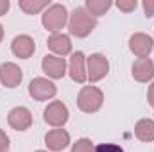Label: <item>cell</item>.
Instances as JSON below:
<instances>
[{
    "instance_id": "cell-15",
    "label": "cell",
    "mask_w": 154,
    "mask_h": 152,
    "mask_svg": "<svg viewBox=\"0 0 154 152\" xmlns=\"http://www.w3.org/2000/svg\"><path fill=\"white\" fill-rule=\"evenodd\" d=\"M47 47L54 54H59V56H66V54L72 52V41H70V38L66 34H61V32H56V34L48 36Z\"/></svg>"
},
{
    "instance_id": "cell-26",
    "label": "cell",
    "mask_w": 154,
    "mask_h": 152,
    "mask_svg": "<svg viewBox=\"0 0 154 152\" xmlns=\"http://www.w3.org/2000/svg\"><path fill=\"white\" fill-rule=\"evenodd\" d=\"M2 38H4V27L0 25V41H2Z\"/></svg>"
},
{
    "instance_id": "cell-11",
    "label": "cell",
    "mask_w": 154,
    "mask_h": 152,
    "mask_svg": "<svg viewBox=\"0 0 154 152\" xmlns=\"http://www.w3.org/2000/svg\"><path fill=\"white\" fill-rule=\"evenodd\" d=\"M70 143V134L65 129H52L45 134V145L48 147V150L61 152L65 150Z\"/></svg>"
},
{
    "instance_id": "cell-9",
    "label": "cell",
    "mask_w": 154,
    "mask_h": 152,
    "mask_svg": "<svg viewBox=\"0 0 154 152\" xmlns=\"http://www.w3.org/2000/svg\"><path fill=\"white\" fill-rule=\"evenodd\" d=\"M22 79H23V72L14 63H2L0 65V82L5 88H16L22 82Z\"/></svg>"
},
{
    "instance_id": "cell-14",
    "label": "cell",
    "mask_w": 154,
    "mask_h": 152,
    "mask_svg": "<svg viewBox=\"0 0 154 152\" xmlns=\"http://www.w3.org/2000/svg\"><path fill=\"white\" fill-rule=\"evenodd\" d=\"M70 77L79 84H82L88 75H86V57L82 52H75L70 57Z\"/></svg>"
},
{
    "instance_id": "cell-21",
    "label": "cell",
    "mask_w": 154,
    "mask_h": 152,
    "mask_svg": "<svg viewBox=\"0 0 154 152\" xmlns=\"http://www.w3.org/2000/svg\"><path fill=\"white\" fill-rule=\"evenodd\" d=\"M95 152H124V149L115 143H100L95 147Z\"/></svg>"
},
{
    "instance_id": "cell-1",
    "label": "cell",
    "mask_w": 154,
    "mask_h": 152,
    "mask_svg": "<svg viewBox=\"0 0 154 152\" xmlns=\"http://www.w3.org/2000/svg\"><path fill=\"white\" fill-rule=\"evenodd\" d=\"M68 27H70V34L77 36V38H86L88 34L93 32V29L97 27V18L91 16L86 7H75L70 14V22H68Z\"/></svg>"
},
{
    "instance_id": "cell-19",
    "label": "cell",
    "mask_w": 154,
    "mask_h": 152,
    "mask_svg": "<svg viewBox=\"0 0 154 152\" xmlns=\"http://www.w3.org/2000/svg\"><path fill=\"white\" fill-rule=\"evenodd\" d=\"M72 152H95V147L88 138H81L72 145Z\"/></svg>"
},
{
    "instance_id": "cell-12",
    "label": "cell",
    "mask_w": 154,
    "mask_h": 152,
    "mask_svg": "<svg viewBox=\"0 0 154 152\" xmlns=\"http://www.w3.org/2000/svg\"><path fill=\"white\" fill-rule=\"evenodd\" d=\"M11 50L16 57L20 59H29L34 50H36V45H34V39L27 34H22V36H16L11 43Z\"/></svg>"
},
{
    "instance_id": "cell-16",
    "label": "cell",
    "mask_w": 154,
    "mask_h": 152,
    "mask_svg": "<svg viewBox=\"0 0 154 152\" xmlns=\"http://www.w3.org/2000/svg\"><path fill=\"white\" fill-rule=\"evenodd\" d=\"M134 134L140 141H152L154 140V122L149 118H143L136 123Z\"/></svg>"
},
{
    "instance_id": "cell-6",
    "label": "cell",
    "mask_w": 154,
    "mask_h": 152,
    "mask_svg": "<svg viewBox=\"0 0 154 152\" xmlns=\"http://www.w3.org/2000/svg\"><path fill=\"white\" fill-rule=\"evenodd\" d=\"M57 93V88L52 81L43 79V77H36L29 82V95L34 100H48Z\"/></svg>"
},
{
    "instance_id": "cell-5",
    "label": "cell",
    "mask_w": 154,
    "mask_h": 152,
    "mask_svg": "<svg viewBox=\"0 0 154 152\" xmlns=\"http://www.w3.org/2000/svg\"><path fill=\"white\" fill-rule=\"evenodd\" d=\"M68 108L63 104V102H59V100H54V102H50L47 108H45V111H43V118H45V122L48 123V125H52V127H63L66 122H68Z\"/></svg>"
},
{
    "instance_id": "cell-7",
    "label": "cell",
    "mask_w": 154,
    "mask_h": 152,
    "mask_svg": "<svg viewBox=\"0 0 154 152\" xmlns=\"http://www.w3.org/2000/svg\"><path fill=\"white\" fill-rule=\"evenodd\" d=\"M129 48H131V52H133L136 57L143 59V57H147V56L152 52L154 41H152L151 36H147V34H143V32H136V34H133L131 39H129Z\"/></svg>"
},
{
    "instance_id": "cell-3",
    "label": "cell",
    "mask_w": 154,
    "mask_h": 152,
    "mask_svg": "<svg viewBox=\"0 0 154 152\" xmlns=\"http://www.w3.org/2000/svg\"><path fill=\"white\" fill-rule=\"evenodd\" d=\"M102 102H104V95L95 86H84L79 91V95H77V106L84 113H95V111H99L102 108Z\"/></svg>"
},
{
    "instance_id": "cell-18",
    "label": "cell",
    "mask_w": 154,
    "mask_h": 152,
    "mask_svg": "<svg viewBox=\"0 0 154 152\" xmlns=\"http://www.w3.org/2000/svg\"><path fill=\"white\" fill-rule=\"evenodd\" d=\"M111 7V0H86V11L91 16H102Z\"/></svg>"
},
{
    "instance_id": "cell-23",
    "label": "cell",
    "mask_w": 154,
    "mask_h": 152,
    "mask_svg": "<svg viewBox=\"0 0 154 152\" xmlns=\"http://www.w3.org/2000/svg\"><path fill=\"white\" fill-rule=\"evenodd\" d=\"M143 11H145L147 18H152L154 16V0H143Z\"/></svg>"
},
{
    "instance_id": "cell-20",
    "label": "cell",
    "mask_w": 154,
    "mask_h": 152,
    "mask_svg": "<svg viewBox=\"0 0 154 152\" xmlns=\"http://www.w3.org/2000/svg\"><path fill=\"white\" fill-rule=\"evenodd\" d=\"M136 5H138L136 0H118V2H116V7H118L120 11H124V13H131V11H134Z\"/></svg>"
},
{
    "instance_id": "cell-4",
    "label": "cell",
    "mask_w": 154,
    "mask_h": 152,
    "mask_svg": "<svg viewBox=\"0 0 154 152\" xmlns=\"http://www.w3.org/2000/svg\"><path fill=\"white\" fill-rule=\"evenodd\" d=\"M108 72H109V63H108L106 56L91 54L86 59V75H88V81L97 82V81H100V79H104L108 75Z\"/></svg>"
},
{
    "instance_id": "cell-10",
    "label": "cell",
    "mask_w": 154,
    "mask_h": 152,
    "mask_svg": "<svg viewBox=\"0 0 154 152\" xmlns=\"http://www.w3.org/2000/svg\"><path fill=\"white\" fill-rule=\"evenodd\" d=\"M41 68L52 79H63L66 74V63L63 57H57V56H45L41 61Z\"/></svg>"
},
{
    "instance_id": "cell-24",
    "label": "cell",
    "mask_w": 154,
    "mask_h": 152,
    "mask_svg": "<svg viewBox=\"0 0 154 152\" xmlns=\"http://www.w3.org/2000/svg\"><path fill=\"white\" fill-rule=\"evenodd\" d=\"M9 0H0V16H4L7 11H9Z\"/></svg>"
},
{
    "instance_id": "cell-27",
    "label": "cell",
    "mask_w": 154,
    "mask_h": 152,
    "mask_svg": "<svg viewBox=\"0 0 154 152\" xmlns=\"http://www.w3.org/2000/svg\"><path fill=\"white\" fill-rule=\"evenodd\" d=\"M36 152H45V150H36Z\"/></svg>"
},
{
    "instance_id": "cell-17",
    "label": "cell",
    "mask_w": 154,
    "mask_h": 152,
    "mask_svg": "<svg viewBox=\"0 0 154 152\" xmlns=\"http://www.w3.org/2000/svg\"><path fill=\"white\" fill-rule=\"evenodd\" d=\"M18 5L25 14H38L39 11L48 7V0H20Z\"/></svg>"
},
{
    "instance_id": "cell-13",
    "label": "cell",
    "mask_w": 154,
    "mask_h": 152,
    "mask_svg": "<svg viewBox=\"0 0 154 152\" xmlns=\"http://www.w3.org/2000/svg\"><path fill=\"white\" fill-rule=\"evenodd\" d=\"M133 77L134 81L138 82H149L154 77V63L149 57H143V59H136L133 63Z\"/></svg>"
},
{
    "instance_id": "cell-22",
    "label": "cell",
    "mask_w": 154,
    "mask_h": 152,
    "mask_svg": "<svg viewBox=\"0 0 154 152\" xmlns=\"http://www.w3.org/2000/svg\"><path fill=\"white\" fill-rule=\"evenodd\" d=\"M0 152H9V138L2 129H0Z\"/></svg>"
},
{
    "instance_id": "cell-8",
    "label": "cell",
    "mask_w": 154,
    "mask_h": 152,
    "mask_svg": "<svg viewBox=\"0 0 154 152\" xmlns=\"http://www.w3.org/2000/svg\"><path fill=\"white\" fill-rule=\"evenodd\" d=\"M7 122L14 131H27L32 125V114L27 108L20 106V108H14V109L9 111Z\"/></svg>"
},
{
    "instance_id": "cell-2",
    "label": "cell",
    "mask_w": 154,
    "mask_h": 152,
    "mask_svg": "<svg viewBox=\"0 0 154 152\" xmlns=\"http://www.w3.org/2000/svg\"><path fill=\"white\" fill-rule=\"evenodd\" d=\"M68 22V13H66V7L63 4H52L45 9L43 16H41V23L47 31L50 32H59Z\"/></svg>"
},
{
    "instance_id": "cell-25",
    "label": "cell",
    "mask_w": 154,
    "mask_h": 152,
    "mask_svg": "<svg viewBox=\"0 0 154 152\" xmlns=\"http://www.w3.org/2000/svg\"><path fill=\"white\" fill-rule=\"evenodd\" d=\"M147 100H149V104L154 108V82L149 86V91H147Z\"/></svg>"
}]
</instances>
